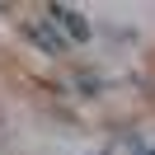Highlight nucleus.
<instances>
[{"label":"nucleus","mask_w":155,"mask_h":155,"mask_svg":"<svg viewBox=\"0 0 155 155\" xmlns=\"http://www.w3.org/2000/svg\"><path fill=\"white\" fill-rule=\"evenodd\" d=\"M150 155H155V150H150Z\"/></svg>","instance_id":"obj_3"},{"label":"nucleus","mask_w":155,"mask_h":155,"mask_svg":"<svg viewBox=\"0 0 155 155\" xmlns=\"http://www.w3.org/2000/svg\"><path fill=\"white\" fill-rule=\"evenodd\" d=\"M47 14H52V19H61V24H66V33H71V38H89V24L80 19L75 10H66V5H52Z\"/></svg>","instance_id":"obj_2"},{"label":"nucleus","mask_w":155,"mask_h":155,"mask_svg":"<svg viewBox=\"0 0 155 155\" xmlns=\"http://www.w3.org/2000/svg\"><path fill=\"white\" fill-rule=\"evenodd\" d=\"M24 33H28V42H38V47L52 52V57H61V52H66V38H61V33H52V24H42V19H28V24H24Z\"/></svg>","instance_id":"obj_1"}]
</instances>
